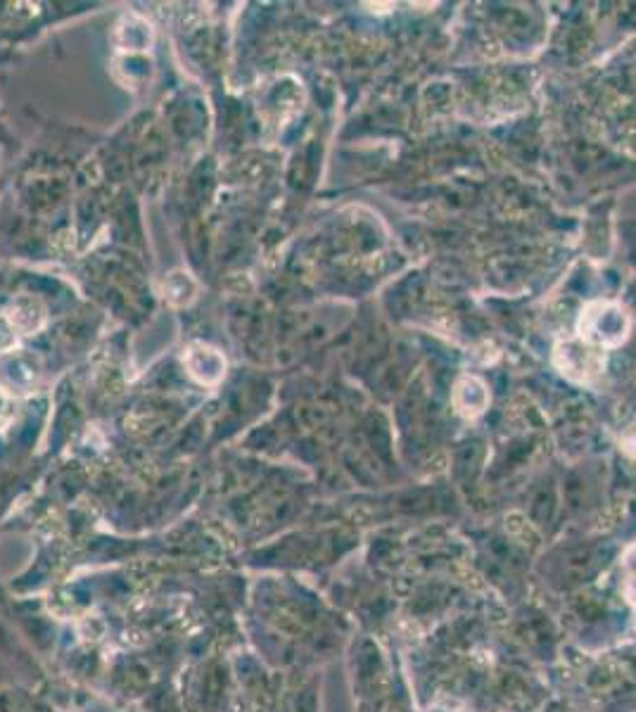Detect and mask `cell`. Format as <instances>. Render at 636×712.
<instances>
[{"label":"cell","mask_w":636,"mask_h":712,"mask_svg":"<svg viewBox=\"0 0 636 712\" xmlns=\"http://www.w3.org/2000/svg\"><path fill=\"white\" fill-rule=\"evenodd\" d=\"M582 340L596 345L613 347L620 345L627 335V316L618 304H591L580 323Z\"/></svg>","instance_id":"obj_1"},{"label":"cell","mask_w":636,"mask_h":712,"mask_svg":"<svg viewBox=\"0 0 636 712\" xmlns=\"http://www.w3.org/2000/svg\"><path fill=\"white\" fill-rule=\"evenodd\" d=\"M183 361H186L188 373L202 385H216L226 373V359L221 356L219 349L202 345V342L190 345Z\"/></svg>","instance_id":"obj_2"},{"label":"cell","mask_w":636,"mask_h":712,"mask_svg":"<svg viewBox=\"0 0 636 712\" xmlns=\"http://www.w3.org/2000/svg\"><path fill=\"white\" fill-rule=\"evenodd\" d=\"M8 319L12 328L22 335H34L46 326V307L34 295H22L10 304Z\"/></svg>","instance_id":"obj_3"},{"label":"cell","mask_w":636,"mask_h":712,"mask_svg":"<svg viewBox=\"0 0 636 712\" xmlns=\"http://www.w3.org/2000/svg\"><path fill=\"white\" fill-rule=\"evenodd\" d=\"M197 297V283L193 281V276L186 271H174L169 273L167 281H164V300H167L171 307H188Z\"/></svg>","instance_id":"obj_4"},{"label":"cell","mask_w":636,"mask_h":712,"mask_svg":"<svg viewBox=\"0 0 636 712\" xmlns=\"http://www.w3.org/2000/svg\"><path fill=\"white\" fill-rule=\"evenodd\" d=\"M456 394H461V397L466 394V402L456 404L459 406V411L466 413V416H475V413H480L482 409H485V404H487L485 385L477 383L475 378H473V392H468V383L466 380H461L459 387H456Z\"/></svg>","instance_id":"obj_5"},{"label":"cell","mask_w":636,"mask_h":712,"mask_svg":"<svg viewBox=\"0 0 636 712\" xmlns=\"http://www.w3.org/2000/svg\"><path fill=\"white\" fill-rule=\"evenodd\" d=\"M17 345V330L12 328L8 314H0V352H12Z\"/></svg>","instance_id":"obj_6"},{"label":"cell","mask_w":636,"mask_h":712,"mask_svg":"<svg viewBox=\"0 0 636 712\" xmlns=\"http://www.w3.org/2000/svg\"><path fill=\"white\" fill-rule=\"evenodd\" d=\"M10 411H12L10 394H8V390H3V387H0V428L10 421Z\"/></svg>","instance_id":"obj_7"}]
</instances>
